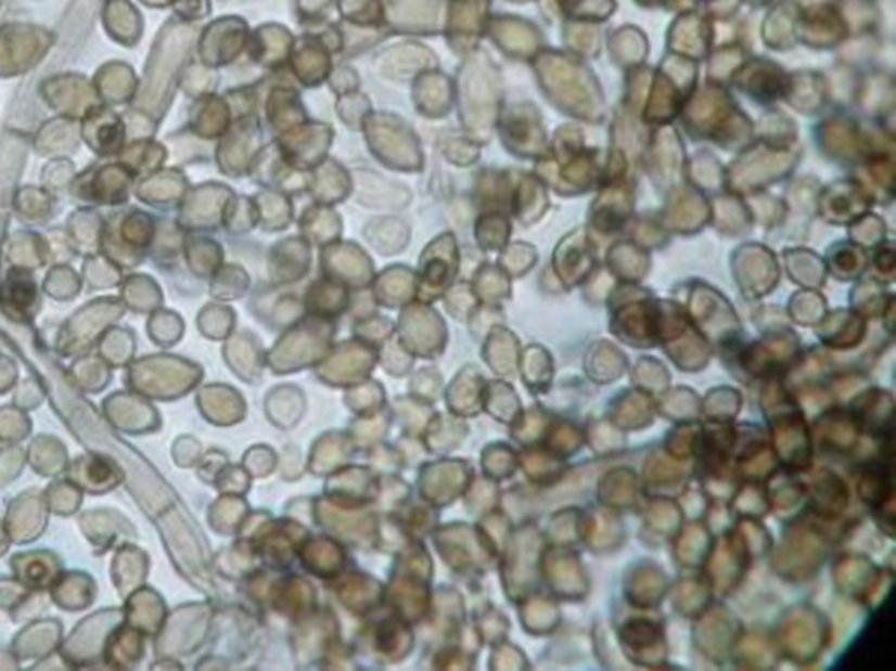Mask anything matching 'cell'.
Returning a JSON list of instances; mask_svg holds the SVG:
<instances>
[{
	"mask_svg": "<svg viewBox=\"0 0 896 671\" xmlns=\"http://www.w3.org/2000/svg\"><path fill=\"white\" fill-rule=\"evenodd\" d=\"M82 139L99 156H118L125 150L127 125L121 116L97 105L82 116Z\"/></svg>",
	"mask_w": 896,
	"mask_h": 671,
	"instance_id": "obj_1",
	"label": "cell"
}]
</instances>
